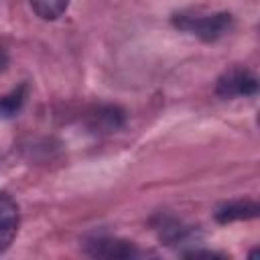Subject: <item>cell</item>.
Listing matches in <instances>:
<instances>
[{"mask_svg": "<svg viewBox=\"0 0 260 260\" xmlns=\"http://www.w3.org/2000/svg\"><path fill=\"white\" fill-rule=\"evenodd\" d=\"M158 234H160V240L167 242L169 246H175V244H183L187 242L191 236H193V230L191 228H185L181 221L177 219H160V228H158Z\"/></svg>", "mask_w": 260, "mask_h": 260, "instance_id": "8992f818", "label": "cell"}, {"mask_svg": "<svg viewBox=\"0 0 260 260\" xmlns=\"http://www.w3.org/2000/svg\"><path fill=\"white\" fill-rule=\"evenodd\" d=\"M183 256H185V258H217V256H221V254H217V252H201V250H193V252H185Z\"/></svg>", "mask_w": 260, "mask_h": 260, "instance_id": "30bf717a", "label": "cell"}, {"mask_svg": "<svg viewBox=\"0 0 260 260\" xmlns=\"http://www.w3.org/2000/svg\"><path fill=\"white\" fill-rule=\"evenodd\" d=\"M173 24L197 35L203 41H215L223 37L232 26V16L228 12H215L205 16H193V14H175Z\"/></svg>", "mask_w": 260, "mask_h": 260, "instance_id": "6da1fadb", "label": "cell"}, {"mask_svg": "<svg viewBox=\"0 0 260 260\" xmlns=\"http://www.w3.org/2000/svg\"><path fill=\"white\" fill-rule=\"evenodd\" d=\"M24 87L20 85L18 89H12L10 93H6V95H0V118H10V116H14L20 108H22V104H24Z\"/></svg>", "mask_w": 260, "mask_h": 260, "instance_id": "ba28073f", "label": "cell"}, {"mask_svg": "<svg viewBox=\"0 0 260 260\" xmlns=\"http://www.w3.org/2000/svg\"><path fill=\"white\" fill-rule=\"evenodd\" d=\"M18 223H20V213L16 201L8 193L0 191V254L6 252L14 242Z\"/></svg>", "mask_w": 260, "mask_h": 260, "instance_id": "277c9868", "label": "cell"}, {"mask_svg": "<svg viewBox=\"0 0 260 260\" xmlns=\"http://www.w3.org/2000/svg\"><path fill=\"white\" fill-rule=\"evenodd\" d=\"M4 67H6V53L0 49V71H2Z\"/></svg>", "mask_w": 260, "mask_h": 260, "instance_id": "8fae6325", "label": "cell"}, {"mask_svg": "<svg viewBox=\"0 0 260 260\" xmlns=\"http://www.w3.org/2000/svg\"><path fill=\"white\" fill-rule=\"evenodd\" d=\"M28 2H30V8L35 10V14L41 16L43 20L59 18L69 6V0H28Z\"/></svg>", "mask_w": 260, "mask_h": 260, "instance_id": "52a82bcc", "label": "cell"}, {"mask_svg": "<svg viewBox=\"0 0 260 260\" xmlns=\"http://www.w3.org/2000/svg\"><path fill=\"white\" fill-rule=\"evenodd\" d=\"M95 120H98V124L102 128L116 130V128H120L124 124V112L120 108H116V106H104V108L98 110Z\"/></svg>", "mask_w": 260, "mask_h": 260, "instance_id": "9c48e42d", "label": "cell"}, {"mask_svg": "<svg viewBox=\"0 0 260 260\" xmlns=\"http://www.w3.org/2000/svg\"><path fill=\"white\" fill-rule=\"evenodd\" d=\"M83 250L93 256V258H110V260H126V258H138L140 250L126 240H118V238H93L87 240L83 244Z\"/></svg>", "mask_w": 260, "mask_h": 260, "instance_id": "3957f363", "label": "cell"}, {"mask_svg": "<svg viewBox=\"0 0 260 260\" xmlns=\"http://www.w3.org/2000/svg\"><path fill=\"white\" fill-rule=\"evenodd\" d=\"M215 91L221 98L254 95L258 91V79L252 71H248L244 67H232L217 79Z\"/></svg>", "mask_w": 260, "mask_h": 260, "instance_id": "7a4b0ae2", "label": "cell"}, {"mask_svg": "<svg viewBox=\"0 0 260 260\" xmlns=\"http://www.w3.org/2000/svg\"><path fill=\"white\" fill-rule=\"evenodd\" d=\"M258 211H260V205L256 201H250V199L230 201L215 211V219L219 223H230V221H238V219H254V217H258Z\"/></svg>", "mask_w": 260, "mask_h": 260, "instance_id": "5b68a950", "label": "cell"}]
</instances>
